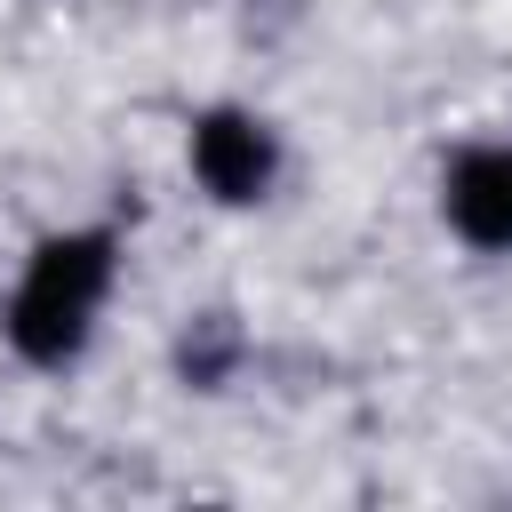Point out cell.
Instances as JSON below:
<instances>
[{
  "label": "cell",
  "instance_id": "6da1fadb",
  "mask_svg": "<svg viewBox=\"0 0 512 512\" xmlns=\"http://www.w3.org/2000/svg\"><path fill=\"white\" fill-rule=\"evenodd\" d=\"M104 296V240H56L32 256L24 288H16V312H8V336L32 352V360H64L88 328Z\"/></svg>",
  "mask_w": 512,
  "mask_h": 512
},
{
  "label": "cell",
  "instance_id": "7a4b0ae2",
  "mask_svg": "<svg viewBox=\"0 0 512 512\" xmlns=\"http://www.w3.org/2000/svg\"><path fill=\"white\" fill-rule=\"evenodd\" d=\"M192 168L208 176V192H224V200H248V192L272 176V144H264V128H256V120H240V112H216V120L192 136Z\"/></svg>",
  "mask_w": 512,
  "mask_h": 512
},
{
  "label": "cell",
  "instance_id": "3957f363",
  "mask_svg": "<svg viewBox=\"0 0 512 512\" xmlns=\"http://www.w3.org/2000/svg\"><path fill=\"white\" fill-rule=\"evenodd\" d=\"M448 208L464 224V240L480 248H512V152H472L448 184Z\"/></svg>",
  "mask_w": 512,
  "mask_h": 512
}]
</instances>
